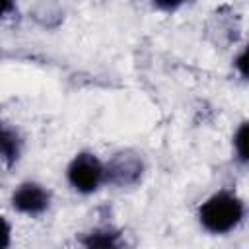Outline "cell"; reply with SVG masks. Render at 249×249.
Listing matches in <instances>:
<instances>
[{
	"label": "cell",
	"instance_id": "cell-1",
	"mask_svg": "<svg viewBox=\"0 0 249 249\" xmlns=\"http://www.w3.org/2000/svg\"><path fill=\"white\" fill-rule=\"evenodd\" d=\"M243 202L237 195L230 191L214 193L198 208V220L210 233H228L243 218Z\"/></svg>",
	"mask_w": 249,
	"mask_h": 249
},
{
	"label": "cell",
	"instance_id": "cell-2",
	"mask_svg": "<svg viewBox=\"0 0 249 249\" xmlns=\"http://www.w3.org/2000/svg\"><path fill=\"white\" fill-rule=\"evenodd\" d=\"M68 181L80 193H93L105 179V167L93 154H78L68 165Z\"/></svg>",
	"mask_w": 249,
	"mask_h": 249
},
{
	"label": "cell",
	"instance_id": "cell-3",
	"mask_svg": "<svg viewBox=\"0 0 249 249\" xmlns=\"http://www.w3.org/2000/svg\"><path fill=\"white\" fill-rule=\"evenodd\" d=\"M49 193L37 183H23L12 195V204L18 212L27 216H37L49 208Z\"/></svg>",
	"mask_w": 249,
	"mask_h": 249
},
{
	"label": "cell",
	"instance_id": "cell-4",
	"mask_svg": "<svg viewBox=\"0 0 249 249\" xmlns=\"http://www.w3.org/2000/svg\"><path fill=\"white\" fill-rule=\"evenodd\" d=\"M107 173H111L117 183H124L126 185V183H132V181L138 179V175H140V163L126 158L124 160V165H123L121 160H117L111 169H105V175Z\"/></svg>",
	"mask_w": 249,
	"mask_h": 249
},
{
	"label": "cell",
	"instance_id": "cell-5",
	"mask_svg": "<svg viewBox=\"0 0 249 249\" xmlns=\"http://www.w3.org/2000/svg\"><path fill=\"white\" fill-rule=\"evenodd\" d=\"M19 154V140L12 130L2 128L0 124V158H6L10 163L14 160H18Z\"/></svg>",
	"mask_w": 249,
	"mask_h": 249
},
{
	"label": "cell",
	"instance_id": "cell-6",
	"mask_svg": "<svg viewBox=\"0 0 249 249\" xmlns=\"http://www.w3.org/2000/svg\"><path fill=\"white\" fill-rule=\"evenodd\" d=\"M245 124H241L239 126V130H237V134H235V140H233V144H235V150H237V156H239V160H243L245 161Z\"/></svg>",
	"mask_w": 249,
	"mask_h": 249
},
{
	"label": "cell",
	"instance_id": "cell-7",
	"mask_svg": "<svg viewBox=\"0 0 249 249\" xmlns=\"http://www.w3.org/2000/svg\"><path fill=\"white\" fill-rule=\"evenodd\" d=\"M10 245V224L0 216V249Z\"/></svg>",
	"mask_w": 249,
	"mask_h": 249
},
{
	"label": "cell",
	"instance_id": "cell-8",
	"mask_svg": "<svg viewBox=\"0 0 249 249\" xmlns=\"http://www.w3.org/2000/svg\"><path fill=\"white\" fill-rule=\"evenodd\" d=\"M156 6H160V8H163V10H173V8H177V6H181L185 0H152Z\"/></svg>",
	"mask_w": 249,
	"mask_h": 249
},
{
	"label": "cell",
	"instance_id": "cell-9",
	"mask_svg": "<svg viewBox=\"0 0 249 249\" xmlns=\"http://www.w3.org/2000/svg\"><path fill=\"white\" fill-rule=\"evenodd\" d=\"M14 10V0H0V18L8 16Z\"/></svg>",
	"mask_w": 249,
	"mask_h": 249
}]
</instances>
